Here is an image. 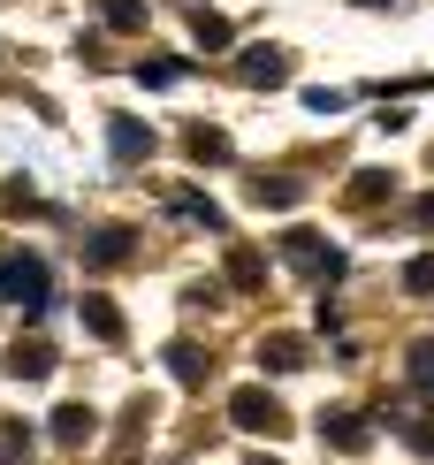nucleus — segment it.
<instances>
[{
	"label": "nucleus",
	"instance_id": "15",
	"mask_svg": "<svg viewBox=\"0 0 434 465\" xmlns=\"http://www.w3.org/2000/svg\"><path fill=\"white\" fill-rule=\"evenodd\" d=\"M137 15H145V8H137V0H107V24H114V31H130Z\"/></svg>",
	"mask_w": 434,
	"mask_h": 465
},
{
	"label": "nucleus",
	"instance_id": "6",
	"mask_svg": "<svg viewBox=\"0 0 434 465\" xmlns=\"http://www.w3.org/2000/svg\"><path fill=\"white\" fill-rule=\"evenodd\" d=\"M54 442H92V404H62L54 412Z\"/></svg>",
	"mask_w": 434,
	"mask_h": 465
},
{
	"label": "nucleus",
	"instance_id": "7",
	"mask_svg": "<svg viewBox=\"0 0 434 465\" xmlns=\"http://www.w3.org/2000/svg\"><path fill=\"white\" fill-rule=\"evenodd\" d=\"M114 260H130V229H100L92 237V267H114Z\"/></svg>",
	"mask_w": 434,
	"mask_h": 465
},
{
	"label": "nucleus",
	"instance_id": "1",
	"mask_svg": "<svg viewBox=\"0 0 434 465\" xmlns=\"http://www.w3.org/2000/svg\"><path fill=\"white\" fill-rule=\"evenodd\" d=\"M0 298L24 305V313L38 321V313L54 305V275H46V260H38V252H15V260H0Z\"/></svg>",
	"mask_w": 434,
	"mask_h": 465
},
{
	"label": "nucleus",
	"instance_id": "11",
	"mask_svg": "<svg viewBox=\"0 0 434 465\" xmlns=\"http://www.w3.org/2000/svg\"><path fill=\"white\" fill-rule=\"evenodd\" d=\"M84 328H92V336H107V343H114V336H123V321H114V305H100V298H92V305H84Z\"/></svg>",
	"mask_w": 434,
	"mask_h": 465
},
{
	"label": "nucleus",
	"instance_id": "2",
	"mask_svg": "<svg viewBox=\"0 0 434 465\" xmlns=\"http://www.w3.org/2000/svg\"><path fill=\"white\" fill-rule=\"evenodd\" d=\"M229 412H236V428H252V435H282V428H290V412H282L267 390H236Z\"/></svg>",
	"mask_w": 434,
	"mask_h": 465
},
{
	"label": "nucleus",
	"instance_id": "12",
	"mask_svg": "<svg viewBox=\"0 0 434 465\" xmlns=\"http://www.w3.org/2000/svg\"><path fill=\"white\" fill-rule=\"evenodd\" d=\"M411 390L434 397V343H419V351H411Z\"/></svg>",
	"mask_w": 434,
	"mask_h": 465
},
{
	"label": "nucleus",
	"instance_id": "14",
	"mask_svg": "<svg viewBox=\"0 0 434 465\" xmlns=\"http://www.w3.org/2000/svg\"><path fill=\"white\" fill-rule=\"evenodd\" d=\"M404 290H434V252H427V260H411V267H404Z\"/></svg>",
	"mask_w": 434,
	"mask_h": 465
},
{
	"label": "nucleus",
	"instance_id": "4",
	"mask_svg": "<svg viewBox=\"0 0 434 465\" xmlns=\"http://www.w3.org/2000/svg\"><path fill=\"white\" fill-rule=\"evenodd\" d=\"M236 76H244V84H282V76H290V54H274V46H244Z\"/></svg>",
	"mask_w": 434,
	"mask_h": 465
},
{
	"label": "nucleus",
	"instance_id": "5",
	"mask_svg": "<svg viewBox=\"0 0 434 465\" xmlns=\"http://www.w3.org/2000/svg\"><path fill=\"white\" fill-rule=\"evenodd\" d=\"M260 359L274 366V374H298V366H305V343H298V336H267V343H260Z\"/></svg>",
	"mask_w": 434,
	"mask_h": 465
},
{
	"label": "nucleus",
	"instance_id": "16",
	"mask_svg": "<svg viewBox=\"0 0 434 465\" xmlns=\"http://www.w3.org/2000/svg\"><path fill=\"white\" fill-rule=\"evenodd\" d=\"M260 465H267V458H260Z\"/></svg>",
	"mask_w": 434,
	"mask_h": 465
},
{
	"label": "nucleus",
	"instance_id": "8",
	"mask_svg": "<svg viewBox=\"0 0 434 465\" xmlns=\"http://www.w3.org/2000/svg\"><path fill=\"white\" fill-rule=\"evenodd\" d=\"M107 145L123 153V161H137V153H153V130H137V123H114V130H107Z\"/></svg>",
	"mask_w": 434,
	"mask_h": 465
},
{
	"label": "nucleus",
	"instance_id": "9",
	"mask_svg": "<svg viewBox=\"0 0 434 465\" xmlns=\"http://www.w3.org/2000/svg\"><path fill=\"white\" fill-rule=\"evenodd\" d=\"M328 442H335V450H366V428H359V412H335V420H328Z\"/></svg>",
	"mask_w": 434,
	"mask_h": 465
},
{
	"label": "nucleus",
	"instance_id": "13",
	"mask_svg": "<svg viewBox=\"0 0 434 465\" xmlns=\"http://www.w3.org/2000/svg\"><path fill=\"white\" fill-rule=\"evenodd\" d=\"M168 366H175V381H199V374H206V366H199V351H191V343H175V351H168Z\"/></svg>",
	"mask_w": 434,
	"mask_h": 465
},
{
	"label": "nucleus",
	"instance_id": "3",
	"mask_svg": "<svg viewBox=\"0 0 434 465\" xmlns=\"http://www.w3.org/2000/svg\"><path fill=\"white\" fill-rule=\"evenodd\" d=\"M282 252H290V267H305L312 282H335V275H343V252H335V244H321V237H290Z\"/></svg>",
	"mask_w": 434,
	"mask_h": 465
},
{
	"label": "nucleus",
	"instance_id": "10",
	"mask_svg": "<svg viewBox=\"0 0 434 465\" xmlns=\"http://www.w3.org/2000/svg\"><path fill=\"white\" fill-rule=\"evenodd\" d=\"M175 222H199V229H222V206H206V199H175Z\"/></svg>",
	"mask_w": 434,
	"mask_h": 465
}]
</instances>
